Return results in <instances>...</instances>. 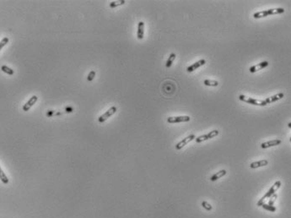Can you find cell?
Here are the masks:
<instances>
[{"label":"cell","instance_id":"obj_1","mask_svg":"<svg viewBox=\"0 0 291 218\" xmlns=\"http://www.w3.org/2000/svg\"><path fill=\"white\" fill-rule=\"evenodd\" d=\"M282 13H285V9L283 8L270 9H267V10H264V11L255 13L253 14V17L255 19H261V18H263V17L269 16L271 14H282Z\"/></svg>","mask_w":291,"mask_h":218},{"label":"cell","instance_id":"obj_2","mask_svg":"<svg viewBox=\"0 0 291 218\" xmlns=\"http://www.w3.org/2000/svg\"><path fill=\"white\" fill-rule=\"evenodd\" d=\"M280 186H281V182L280 181H277V182H275L274 183V184L272 185V187L270 188L268 190H267V192L264 194V196L263 197H262V199H260L259 201L257 202V206H261L262 204H263V201H264V199H267V198H269L271 195H272L273 194H275L276 192H277V190H278V189L280 188Z\"/></svg>","mask_w":291,"mask_h":218},{"label":"cell","instance_id":"obj_3","mask_svg":"<svg viewBox=\"0 0 291 218\" xmlns=\"http://www.w3.org/2000/svg\"><path fill=\"white\" fill-rule=\"evenodd\" d=\"M239 99H240V101H244V102H247V103L252 104V105H254V106H267V103H266L264 100L255 99V98H252V97L246 96H244V95H240Z\"/></svg>","mask_w":291,"mask_h":218},{"label":"cell","instance_id":"obj_4","mask_svg":"<svg viewBox=\"0 0 291 218\" xmlns=\"http://www.w3.org/2000/svg\"><path fill=\"white\" fill-rule=\"evenodd\" d=\"M219 135V130H213L210 131L209 134H206V135H200L198 137L195 138V140H196L197 143H201V142H203V141H206L208 140L209 139H212V138H214L215 136H217Z\"/></svg>","mask_w":291,"mask_h":218},{"label":"cell","instance_id":"obj_5","mask_svg":"<svg viewBox=\"0 0 291 218\" xmlns=\"http://www.w3.org/2000/svg\"><path fill=\"white\" fill-rule=\"evenodd\" d=\"M117 112V107L116 106H112L111 108H109L107 112H105L103 115H101V117L98 119V122L99 123H104L106 120H107L111 116H112L115 112Z\"/></svg>","mask_w":291,"mask_h":218},{"label":"cell","instance_id":"obj_6","mask_svg":"<svg viewBox=\"0 0 291 218\" xmlns=\"http://www.w3.org/2000/svg\"><path fill=\"white\" fill-rule=\"evenodd\" d=\"M189 116H178V117H169L167 119V122L170 124H177V123H183L190 121Z\"/></svg>","mask_w":291,"mask_h":218},{"label":"cell","instance_id":"obj_7","mask_svg":"<svg viewBox=\"0 0 291 218\" xmlns=\"http://www.w3.org/2000/svg\"><path fill=\"white\" fill-rule=\"evenodd\" d=\"M195 138H196V136H195L194 135H191L187 136V137L184 138L182 140H181L179 143H177V145H176V149L178 150L182 149V147H184L186 145H187L189 142H191L192 140H195Z\"/></svg>","mask_w":291,"mask_h":218},{"label":"cell","instance_id":"obj_8","mask_svg":"<svg viewBox=\"0 0 291 218\" xmlns=\"http://www.w3.org/2000/svg\"><path fill=\"white\" fill-rule=\"evenodd\" d=\"M268 64H269V63H268L267 61H263V62H261L259 63H257V64H255V65L252 66L249 70H250L251 73H256L257 71H259L261 69H264L266 67H267Z\"/></svg>","mask_w":291,"mask_h":218},{"label":"cell","instance_id":"obj_9","mask_svg":"<svg viewBox=\"0 0 291 218\" xmlns=\"http://www.w3.org/2000/svg\"><path fill=\"white\" fill-rule=\"evenodd\" d=\"M205 63H206V60H205V59H201V60H199V61H197V62L194 63L193 64H192V65L188 66V67L187 68V71L188 73L193 72L194 70H196V69H198L199 67H201L202 65H204Z\"/></svg>","mask_w":291,"mask_h":218},{"label":"cell","instance_id":"obj_10","mask_svg":"<svg viewBox=\"0 0 291 218\" xmlns=\"http://www.w3.org/2000/svg\"><path fill=\"white\" fill-rule=\"evenodd\" d=\"M37 100H38V97L36 96H31L30 99H29V101L25 103V105L23 106V111H25V112H27V111H29L31 108V106L37 101Z\"/></svg>","mask_w":291,"mask_h":218},{"label":"cell","instance_id":"obj_11","mask_svg":"<svg viewBox=\"0 0 291 218\" xmlns=\"http://www.w3.org/2000/svg\"><path fill=\"white\" fill-rule=\"evenodd\" d=\"M284 96H285V94L282 93V92H280V93L276 94V95H273V96H270V97H267V98H266L264 101H265V102L267 103V104H270V103H272V102H275V101H278V100L282 99Z\"/></svg>","mask_w":291,"mask_h":218},{"label":"cell","instance_id":"obj_12","mask_svg":"<svg viewBox=\"0 0 291 218\" xmlns=\"http://www.w3.org/2000/svg\"><path fill=\"white\" fill-rule=\"evenodd\" d=\"M280 144H281L280 140H272L270 141H267V142L261 144V147L262 149H267V148H269V147H272V146H276V145H280Z\"/></svg>","mask_w":291,"mask_h":218},{"label":"cell","instance_id":"obj_13","mask_svg":"<svg viewBox=\"0 0 291 218\" xmlns=\"http://www.w3.org/2000/svg\"><path fill=\"white\" fill-rule=\"evenodd\" d=\"M267 164H268V161L266 160V159H263V160H261V161L252 162V163L250 164V168L252 169L258 168H262V167L267 166Z\"/></svg>","mask_w":291,"mask_h":218},{"label":"cell","instance_id":"obj_14","mask_svg":"<svg viewBox=\"0 0 291 218\" xmlns=\"http://www.w3.org/2000/svg\"><path fill=\"white\" fill-rule=\"evenodd\" d=\"M144 36V23L143 21H139L138 24V31H137V37L139 40H142Z\"/></svg>","mask_w":291,"mask_h":218},{"label":"cell","instance_id":"obj_15","mask_svg":"<svg viewBox=\"0 0 291 218\" xmlns=\"http://www.w3.org/2000/svg\"><path fill=\"white\" fill-rule=\"evenodd\" d=\"M226 173H227L226 170H225V169L220 170V171L217 172L215 174L213 175V176L210 178V180L212 181V182H214V181L218 180L219 178H222V177H224V176L226 174Z\"/></svg>","mask_w":291,"mask_h":218},{"label":"cell","instance_id":"obj_16","mask_svg":"<svg viewBox=\"0 0 291 218\" xmlns=\"http://www.w3.org/2000/svg\"><path fill=\"white\" fill-rule=\"evenodd\" d=\"M176 57H177L176 53H171V55L169 56L168 59H167V61H166V63H165V66H166L167 68H170L171 65H172V63L174 62V60L176 59Z\"/></svg>","mask_w":291,"mask_h":218},{"label":"cell","instance_id":"obj_17","mask_svg":"<svg viewBox=\"0 0 291 218\" xmlns=\"http://www.w3.org/2000/svg\"><path fill=\"white\" fill-rule=\"evenodd\" d=\"M203 84L206 86H212V87H215L219 86V82L216 81H211V80H205L203 81Z\"/></svg>","mask_w":291,"mask_h":218},{"label":"cell","instance_id":"obj_18","mask_svg":"<svg viewBox=\"0 0 291 218\" xmlns=\"http://www.w3.org/2000/svg\"><path fill=\"white\" fill-rule=\"evenodd\" d=\"M0 180L2 181L4 184H8L9 183V178L6 176V174L4 173V172L2 170V168H0Z\"/></svg>","mask_w":291,"mask_h":218},{"label":"cell","instance_id":"obj_19","mask_svg":"<svg viewBox=\"0 0 291 218\" xmlns=\"http://www.w3.org/2000/svg\"><path fill=\"white\" fill-rule=\"evenodd\" d=\"M1 69H2L3 72H4V73L7 74V75H13L14 74V71L12 69H10L9 67L6 66V65H3V66L1 67Z\"/></svg>","mask_w":291,"mask_h":218},{"label":"cell","instance_id":"obj_20","mask_svg":"<svg viewBox=\"0 0 291 218\" xmlns=\"http://www.w3.org/2000/svg\"><path fill=\"white\" fill-rule=\"evenodd\" d=\"M125 3H126V1H124V0H121V1H113V2H112V3H110V7L113 9V8H116V7L123 5Z\"/></svg>","mask_w":291,"mask_h":218},{"label":"cell","instance_id":"obj_21","mask_svg":"<svg viewBox=\"0 0 291 218\" xmlns=\"http://www.w3.org/2000/svg\"><path fill=\"white\" fill-rule=\"evenodd\" d=\"M262 207L263 208V209H265L266 211H268V212H276V207L275 206H269V205H267V204H265V203H263L262 205Z\"/></svg>","mask_w":291,"mask_h":218},{"label":"cell","instance_id":"obj_22","mask_svg":"<svg viewBox=\"0 0 291 218\" xmlns=\"http://www.w3.org/2000/svg\"><path fill=\"white\" fill-rule=\"evenodd\" d=\"M277 198H278V195H277V194L276 193L273 194L272 195H271V196L269 197V200H268V203H267V205H269V206H273V204L275 203V201H276Z\"/></svg>","mask_w":291,"mask_h":218},{"label":"cell","instance_id":"obj_23","mask_svg":"<svg viewBox=\"0 0 291 218\" xmlns=\"http://www.w3.org/2000/svg\"><path fill=\"white\" fill-rule=\"evenodd\" d=\"M9 39L8 37L3 38V39L0 41V50L2 49V48H3L7 43H9Z\"/></svg>","mask_w":291,"mask_h":218},{"label":"cell","instance_id":"obj_24","mask_svg":"<svg viewBox=\"0 0 291 218\" xmlns=\"http://www.w3.org/2000/svg\"><path fill=\"white\" fill-rule=\"evenodd\" d=\"M202 206L206 211H211L212 210V206L209 203H208L207 201H202Z\"/></svg>","mask_w":291,"mask_h":218},{"label":"cell","instance_id":"obj_25","mask_svg":"<svg viewBox=\"0 0 291 218\" xmlns=\"http://www.w3.org/2000/svg\"><path fill=\"white\" fill-rule=\"evenodd\" d=\"M95 76V70H91V71L89 72V74L88 75V76H87V80H88V81H92L94 80Z\"/></svg>","mask_w":291,"mask_h":218},{"label":"cell","instance_id":"obj_26","mask_svg":"<svg viewBox=\"0 0 291 218\" xmlns=\"http://www.w3.org/2000/svg\"><path fill=\"white\" fill-rule=\"evenodd\" d=\"M73 107H71V106H68V107H66L65 108V112H68V113H69V112H73Z\"/></svg>","mask_w":291,"mask_h":218},{"label":"cell","instance_id":"obj_27","mask_svg":"<svg viewBox=\"0 0 291 218\" xmlns=\"http://www.w3.org/2000/svg\"><path fill=\"white\" fill-rule=\"evenodd\" d=\"M46 115L48 116V117H50V116H52L53 115V111H49V112H47L46 113Z\"/></svg>","mask_w":291,"mask_h":218},{"label":"cell","instance_id":"obj_28","mask_svg":"<svg viewBox=\"0 0 291 218\" xmlns=\"http://www.w3.org/2000/svg\"><path fill=\"white\" fill-rule=\"evenodd\" d=\"M288 126H289V127L290 128V127H291V123H289V124H288Z\"/></svg>","mask_w":291,"mask_h":218}]
</instances>
